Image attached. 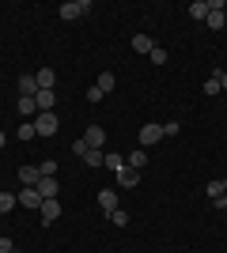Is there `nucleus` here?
<instances>
[{
	"instance_id": "7",
	"label": "nucleus",
	"mask_w": 227,
	"mask_h": 253,
	"mask_svg": "<svg viewBox=\"0 0 227 253\" xmlns=\"http://www.w3.org/2000/svg\"><path fill=\"white\" fill-rule=\"evenodd\" d=\"M19 201H23V208H42V193L38 189H31V185H23V193H19Z\"/></svg>"
},
{
	"instance_id": "31",
	"label": "nucleus",
	"mask_w": 227,
	"mask_h": 253,
	"mask_svg": "<svg viewBox=\"0 0 227 253\" xmlns=\"http://www.w3.org/2000/svg\"><path fill=\"white\" fill-rule=\"evenodd\" d=\"M212 204H216L220 211H227V193H224V197H216V201H212Z\"/></svg>"
},
{
	"instance_id": "30",
	"label": "nucleus",
	"mask_w": 227,
	"mask_h": 253,
	"mask_svg": "<svg viewBox=\"0 0 227 253\" xmlns=\"http://www.w3.org/2000/svg\"><path fill=\"white\" fill-rule=\"evenodd\" d=\"M15 246H11V238H0V253H11Z\"/></svg>"
},
{
	"instance_id": "33",
	"label": "nucleus",
	"mask_w": 227,
	"mask_h": 253,
	"mask_svg": "<svg viewBox=\"0 0 227 253\" xmlns=\"http://www.w3.org/2000/svg\"><path fill=\"white\" fill-rule=\"evenodd\" d=\"M4 140H8V136H4V132H0V148H4Z\"/></svg>"
},
{
	"instance_id": "15",
	"label": "nucleus",
	"mask_w": 227,
	"mask_h": 253,
	"mask_svg": "<svg viewBox=\"0 0 227 253\" xmlns=\"http://www.w3.org/2000/svg\"><path fill=\"white\" fill-rule=\"evenodd\" d=\"M15 106H19V117H23V121H34V117H38V106H34V98H19Z\"/></svg>"
},
{
	"instance_id": "26",
	"label": "nucleus",
	"mask_w": 227,
	"mask_h": 253,
	"mask_svg": "<svg viewBox=\"0 0 227 253\" xmlns=\"http://www.w3.org/2000/svg\"><path fill=\"white\" fill-rule=\"evenodd\" d=\"M34 136H38L34 121H23V125H19V140H34Z\"/></svg>"
},
{
	"instance_id": "28",
	"label": "nucleus",
	"mask_w": 227,
	"mask_h": 253,
	"mask_svg": "<svg viewBox=\"0 0 227 253\" xmlns=\"http://www.w3.org/2000/svg\"><path fill=\"white\" fill-rule=\"evenodd\" d=\"M148 57H151V64H167V49H159V45H155Z\"/></svg>"
},
{
	"instance_id": "27",
	"label": "nucleus",
	"mask_w": 227,
	"mask_h": 253,
	"mask_svg": "<svg viewBox=\"0 0 227 253\" xmlns=\"http://www.w3.org/2000/svg\"><path fill=\"white\" fill-rule=\"evenodd\" d=\"M38 170H42V178H57V163H53V159H45Z\"/></svg>"
},
{
	"instance_id": "6",
	"label": "nucleus",
	"mask_w": 227,
	"mask_h": 253,
	"mask_svg": "<svg viewBox=\"0 0 227 253\" xmlns=\"http://www.w3.org/2000/svg\"><path fill=\"white\" fill-rule=\"evenodd\" d=\"M136 181H140V170H133L129 163H125V167L118 170V185H121V189H133Z\"/></svg>"
},
{
	"instance_id": "19",
	"label": "nucleus",
	"mask_w": 227,
	"mask_h": 253,
	"mask_svg": "<svg viewBox=\"0 0 227 253\" xmlns=\"http://www.w3.org/2000/svg\"><path fill=\"white\" fill-rule=\"evenodd\" d=\"M220 91H224V84H220V72H212L205 80V95H220Z\"/></svg>"
},
{
	"instance_id": "13",
	"label": "nucleus",
	"mask_w": 227,
	"mask_h": 253,
	"mask_svg": "<svg viewBox=\"0 0 227 253\" xmlns=\"http://www.w3.org/2000/svg\"><path fill=\"white\" fill-rule=\"evenodd\" d=\"M38 95V80H34V76H23L19 80V98H34Z\"/></svg>"
},
{
	"instance_id": "25",
	"label": "nucleus",
	"mask_w": 227,
	"mask_h": 253,
	"mask_svg": "<svg viewBox=\"0 0 227 253\" xmlns=\"http://www.w3.org/2000/svg\"><path fill=\"white\" fill-rule=\"evenodd\" d=\"M205 193H208V197H212V201H216V197H224V178L208 181V185H205Z\"/></svg>"
},
{
	"instance_id": "16",
	"label": "nucleus",
	"mask_w": 227,
	"mask_h": 253,
	"mask_svg": "<svg viewBox=\"0 0 227 253\" xmlns=\"http://www.w3.org/2000/svg\"><path fill=\"white\" fill-rule=\"evenodd\" d=\"M114 84H118V80H114V72H98V91H102V95H110V91H114Z\"/></svg>"
},
{
	"instance_id": "29",
	"label": "nucleus",
	"mask_w": 227,
	"mask_h": 253,
	"mask_svg": "<svg viewBox=\"0 0 227 253\" xmlns=\"http://www.w3.org/2000/svg\"><path fill=\"white\" fill-rule=\"evenodd\" d=\"M174 132H182V125H178V121H167V125H163V136H174Z\"/></svg>"
},
{
	"instance_id": "21",
	"label": "nucleus",
	"mask_w": 227,
	"mask_h": 253,
	"mask_svg": "<svg viewBox=\"0 0 227 253\" xmlns=\"http://www.w3.org/2000/svg\"><path fill=\"white\" fill-rule=\"evenodd\" d=\"M110 223H114V227H129V211H125V208H114V211H110Z\"/></svg>"
},
{
	"instance_id": "4",
	"label": "nucleus",
	"mask_w": 227,
	"mask_h": 253,
	"mask_svg": "<svg viewBox=\"0 0 227 253\" xmlns=\"http://www.w3.org/2000/svg\"><path fill=\"white\" fill-rule=\"evenodd\" d=\"M84 144H87V148H102V144H106V128H102V125H91L84 132Z\"/></svg>"
},
{
	"instance_id": "34",
	"label": "nucleus",
	"mask_w": 227,
	"mask_h": 253,
	"mask_svg": "<svg viewBox=\"0 0 227 253\" xmlns=\"http://www.w3.org/2000/svg\"><path fill=\"white\" fill-rule=\"evenodd\" d=\"M224 193H227V178H224Z\"/></svg>"
},
{
	"instance_id": "3",
	"label": "nucleus",
	"mask_w": 227,
	"mask_h": 253,
	"mask_svg": "<svg viewBox=\"0 0 227 253\" xmlns=\"http://www.w3.org/2000/svg\"><path fill=\"white\" fill-rule=\"evenodd\" d=\"M159 140H163V125L148 121V125L140 128V148H148V144H159Z\"/></svg>"
},
{
	"instance_id": "35",
	"label": "nucleus",
	"mask_w": 227,
	"mask_h": 253,
	"mask_svg": "<svg viewBox=\"0 0 227 253\" xmlns=\"http://www.w3.org/2000/svg\"><path fill=\"white\" fill-rule=\"evenodd\" d=\"M11 253H15V250H11Z\"/></svg>"
},
{
	"instance_id": "32",
	"label": "nucleus",
	"mask_w": 227,
	"mask_h": 253,
	"mask_svg": "<svg viewBox=\"0 0 227 253\" xmlns=\"http://www.w3.org/2000/svg\"><path fill=\"white\" fill-rule=\"evenodd\" d=\"M220 84H224V87H227V68H224V72H220Z\"/></svg>"
},
{
	"instance_id": "17",
	"label": "nucleus",
	"mask_w": 227,
	"mask_h": 253,
	"mask_svg": "<svg viewBox=\"0 0 227 253\" xmlns=\"http://www.w3.org/2000/svg\"><path fill=\"white\" fill-rule=\"evenodd\" d=\"M133 49H136V53H151V49H155V42H151L148 34H136V38H133Z\"/></svg>"
},
{
	"instance_id": "18",
	"label": "nucleus",
	"mask_w": 227,
	"mask_h": 253,
	"mask_svg": "<svg viewBox=\"0 0 227 253\" xmlns=\"http://www.w3.org/2000/svg\"><path fill=\"white\" fill-rule=\"evenodd\" d=\"M189 15H193V19H208V0H193V4H189Z\"/></svg>"
},
{
	"instance_id": "8",
	"label": "nucleus",
	"mask_w": 227,
	"mask_h": 253,
	"mask_svg": "<svg viewBox=\"0 0 227 253\" xmlns=\"http://www.w3.org/2000/svg\"><path fill=\"white\" fill-rule=\"evenodd\" d=\"M34 80H38V91H53L57 72H53V68H38V72H34Z\"/></svg>"
},
{
	"instance_id": "1",
	"label": "nucleus",
	"mask_w": 227,
	"mask_h": 253,
	"mask_svg": "<svg viewBox=\"0 0 227 253\" xmlns=\"http://www.w3.org/2000/svg\"><path fill=\"white\" fill-rule=\"evenodd\" d=\"M87 11H91L87 0H68V4H61V19H80V15H87Z\"/></svg>"
},
{
	"instance_id": "5",
	"label": "nucleus",
	"mask_w": 227,
	"mask_h": 253,
	"mask_svg": "<svg viewBox=\"0 0 227 253\" xmlns=\"http://www.w3.org/2000/svg\"><path fill=\"white\" fill-rule=\"evenodd\" d=\"M42 223H57L61 219V204H57V197H49V201H42Z\"/></svg>"
},
{
	"instance_id": "9",
	"label": "nucleus",
	"mask_w": 227,
	"mask_h": 253,
	"mask_svg": "<svg viewBox=\"0 0 227 253\" xmlns=\"http://www.w3.org/2000/svg\"><path fill=\"white\" fill-rule=\"evenodd\" d=\"M80 159H84V167H102V163H106V151L102 148H87Z\"/></svg>"
},
{
	"instance_id": "12",
	"label": "nucleus",
	"mask_w": 227,
	"mask_h": 253,
	"mask_svg": "<svg viewBox=\"0 0 227 253\" xmlns=\"http://www.w3.org/2000/svg\"><path fill=\"white\" fill-rule=\"evenodd\" d=\"M98 208L110 215V211L118 208V193H114V189H102V193H98Z\"/></svg>"
},
{
	"instance_id": "2",
	"label": "nucleus",
	"mask_w": 227,
	"mask_h": 253,
	"mask_svg": "<svg viewBox=\"0 0 227 253\" xmlns=\"http://www.w3.org/2000/svg\"><path fill=\"white\" fill-rule=\"evenodd\" d=\"M57 125H61V121H57V114H38V117H34V128H38V136H53Z\"/></svg>"
},
{
	"instance_id": "22",
	"label": "nucleus",
	"mask_w": 227,
	"mask_h": 253,
	"mask_svg": "<svg viewBox=\"0 0 227 253\" xmlns=\"http://www.w3.org/2000/svg\"><path fill=\"white\" fill-rule=\"evenodd\" d=\"M15 204H19V197H15V193H0V215H4V211H11Z\"/></svg>"
},
{
	"instance_id": "10",
	"label": "nucleus",
	"mask_w": 227,
	"mask_h": 253,
	"mask_svg": "<svg viewBox=\"0 0 227 253\" xmlns=\"http://www.w3.org/2000/svg\"><path fill=\"white\" fill-rule=\"evenodd\" d=\"M34 189L49 201V197H57V193H61V185H57V178H38V185H34Z\"/></svg>"
},
{
	"instance_id": "24",
	"label": "nucleus",
	"mask_w": 227,
	"mask_h": 253,
	"mask_svg": "<svg viewBox=\"0 0 227 253\" xmlns=\"http://www.w3.org/2000/svg\"><path fill=\"white\" fill-rule=\"evenodd\" d=\"M102 167H110V170H114V174H118V170L125 167V159H121L118 151H106V163H102Z\"/></svg>"
},
{
	"instance_id": "11",
	"label": "nucleus",
	"mask_w": 227,
	"mask_h": 253,
	"mask_svg": "<svg viewBox=\"0 0 227 253\" xmlns=\"http://www.w3.org/2000/svg\"><path fill=\"white\" fill-rule=\"evenodd\" d=\"M34 106H38V114H53V91H38Z\"/></svg>"
},
{
	"instance_id": "14",
	"label": "nucleus",
	"mask_w": 227,
	"mask_h": 253,
	"mask_svg": "<svg viewBox=\"0 0 227 253\" xmlns=\"http://www.w3.org/2000/svg\"><path fill=\"white\" fill-rule=\"evenodd\" d=\"M38 178H42V170H38V167H19V181H23V185H31V189H34Z\"/></svg>"
},
{
	"instance_id": "23",
	"label": "nucleus",
	"mask_w": 227,
	"mask_h": 253,
	"mask_svg": "<svg viewBox=\"0 0 227 253\" xmlns=\"http://www.w3.org/2000/svg\"><path fill=\"white\" fill-rule=\"evenodd\" d=\"M208 27H212V31H224V23H227V15H224V11H208Z\"/></svg>"
},
{
	"instance_id": "20",
	"label": "nucleus",
	"mask_w": 227,
	"mask_h": 253,
	"mask_svg": "<svg viewBox=\"0 0 227 253\" xmlns=\"http://www.w3.org/2000/svg\"><path fill=\"white\" fill-rule=\"evenodd\" d=\"M125 163H129L133 170H144V167H148V155H144V148H140V151H133V155L125 159Z\"/></svg>"
}]
</instances>
